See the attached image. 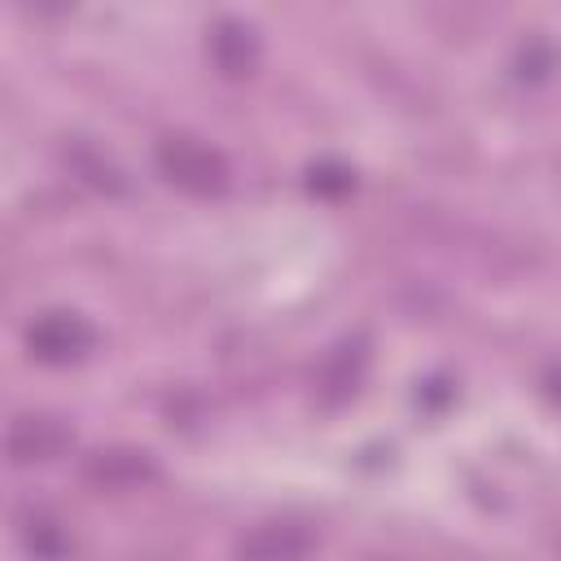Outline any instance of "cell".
Returning a JSON list of instances; mask_svg holds the SVG:
<instances>
[{"instance_id": "obj_9", "label": "cell", "mask_w": 561, "mask_h": 561, "mask_svg": "<svg viewBox=\"0 0 561 561\" xmlns=\"http://www.w3.org/2000/svg\"><path fill=\"white\" fill-rule=\"evenodd\" d=\"M364 364H368V355H364L359 342H355V346H351V342L337 346V351L329 355V364L320 368V390H324V399H329V403H333V399H346V394L355 390Z\"/></svg>"}, {"instance_id": "obj_3", "label": "cell", "mask_w": 561, "mask_h": 561, "mask_svg": "<svg viewBox=\"0 0 561 561\" xmlns=\"http://www.w3.org/2000/svg\"><path fill=\"white\" fill-rule=\"evenodd\" d=\"M75 443V430L61 421V416H44V412H22L9 421V434H4V447H9V460L13 465H44V460H57L66 456Z\"/></svg>"}, {"instance_id": "obj_10", "label": "cell", "mask_w": 561, "mask_h": 561, "mask_svg": "<svg viewBox=\"0 0 561 561\" xmlns=\"http://www.w3.org/2000/svg\"><path fill=\"white\" fill-rule=\"evenodd\" d=\"M307 184H311V193L342 197V193H351V171H346V167H337V162H320V167H311Z\"/></svg>"}, {"instance_id": "obj_5", "label": "cell", "mask_w": 561, "mask_h": 561, "mask_svg": "<svg viewBox=\"0 0 561 561\" xmlns=\"http://www.w3.org/2000/svg\"><path fill=\"white\" fill-rule=\"evenodd\" d=\"M206 48H210L215 70L228 75V79H245V75H254V66H259V35H254V26L241 22V18H219V22L210 26Z\"/></svg>"}, {"instance_id": "obj_4", "label": "cell", "mask_w": 561, "mask_h": 561, "mask_svg": "<svg viewBox=\"0 0 561 561\" xmlns=\"http://www.w3.org/2000/svg\"><path fill=\"white\" fill-rule=\"evenodd\" d=\"M316 535L298 522H263L237 539V561H302Z\"/></svg>"}, {"instance_id": "obj_1", "label": "cell", "mask_w": 561, "mask_h": 561, "mask_svg": "<svg viewBox=\"0 0 561 561\" xmlns=\"http://www.w3.org/2000/svg\"><path fill=\"white\" fill-rule=\"evenodd\" d=\"M158 175L188 197H219L228 188V162L197 136H162L153 145Z\"/></svg>"}, {"instance_id": "obj_7", "label": "cell", "mask_w": 561, "mask_h": 561, "mask_svg": "<svg viewBox=\"0 0 561 561\" xmlns=\"http://www.w3.org/2000/svg\"><path fill=\"white\" fill-rule=\"evenodd\" d=\"M66 162H70V171H75L83 184H92L96 193H110V197L127 193V175H123L118 162L105 158L101 149H92V145H70V149H66Z\"/></svg>"}, {"instance_id": "obj_2", "label": "cell", "mask_w": 561, "mask_h": 561, "mask_svg": "<svg viewBox=\"0 0 561 561\" xmlns=\"http://www.w3.org/2000/svg\"><path fill=\"white\" fill-rule=\"evenodd\" d=\"M96 346V329L75 311H44L26 324V351L39 364H79Z\"/></svg>"}, {"instance_id": "obj_11", "label": "cell", "mask_w": 561, "mask_h": 561, "mask_svg": "<svg viewBox=\"0 0 561 561\" xmlns=\"http://www.w3.org/2000/svg\"><path fill=\"white\" fill-rule=\"evenodd\" d=\"M548 386H552V394L561 399V368H552V373H548Z\"/></svg>"}, {"instance_id": "obj_8", "label": "cell", "mask_w": 561, "mask_h": 561, "mask_svg": "<svg viewBox=\"0 0 561 561\" xmlns=\"http://www.w3.org/2000/svg\"><path fill=\"white\" fill-rule=\"evenodd\" d=\"M18 539L35 561H66V552H70V535L44 513H26L18 522Z\"/></svg>"}, {"instance_id": "obj_6", "label": "cell", "mask_w": 561, "mask_h": 561, "mask_svg": "<svg viewBox=\"0 0 561 561\" xmlns=\"http://www.w3.org/2000/svg\"><path fill=\"white\" fill-rule=\"evenodd\" d=\"M88 478L101 482V486H140L153 478V460L145 451H131V447H110V451H92L88 456Z\"/></svg>"}]
</instances>
